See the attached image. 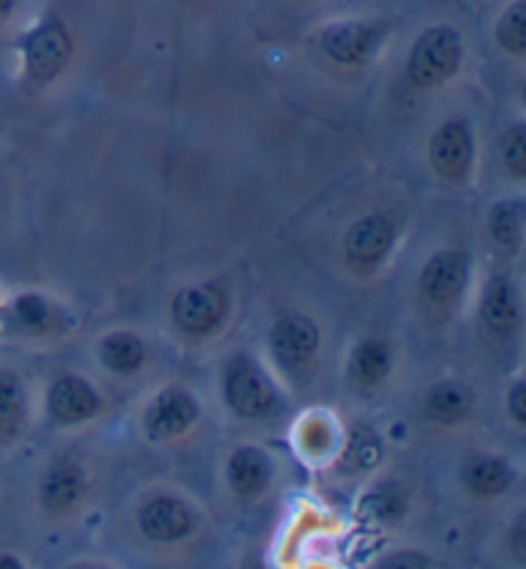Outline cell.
<instances>
[{
  "mask_svg": "<svg viewBox=\"0 0 526 569\" xmlns=\"http://www.w3.org/2000/svg\"><path fill=\"white\" fill-rule=\"evenodd\" d=\"M49 411L62 423L86 421L98 411V398L82 380L62 378L49 392Z\"/></svg>",
  "mask_w": 526,
  "mask_h": 569,
  "instance_id": "cell-11",
  "label": "cell"
},
{
  "mask_svg": "<svg viewBox=\"0 0 526 569\" xmlns=\"http://www.w3.org/2000/svg\"><path fill=\"white\" fill-rule=\"evenodd\" d=\"M23 421V390L13 375L0 372V437H13Z\"/></svg>",
  "mask_w": 526,
  "mask_h": 569,
  "instance_id": "cell-20",
  "label": "cell"
},
{
  "mask_svg": "<svg viewBox=\"0 0 526 569\" xmlns=\"http://www.w3.org/2000/svg\"><path fill=\"white\" fill-rule=\"evenodd\" d=\"M490 229H494V237L498 244L504 247H516L522 241L524 233V211L519 203H504L494 211V219H490Z\"/></svg>",
  "mask_w": 526,
  "mask_h": 569,
  "instance_id": "cell-21",
  "label": "cell"
},
{
  "mask_svg": "<svg viewBox=\"0 0 526 569\" xmlns=\"http://www.w3.org/2000/svg\"><path fill=\"white\" fill-rule=\"evenodd\" d=\"M198 418V406L193 398L180 390H167L155 400L147 413V431L152 439H172L190 429Z\"/></svg>",
  "mask_w": 526,
  "mask_h": 569,
  "instance_id": "cell-3",
  "label": "cell"
},
{
  "mask_svg": "<svg viewBox=\"0 0 526 569\" xmlns=\"http://www.w3.org/2000/svg\"><path fill=\"white\" fill-rule=\"evenodd\" d=\"M13 6H16V0H0V27H3L8 16L13 13Z\"/></svg>",
  "mask_w": 526,
  "mask_h": 569,
  "instance_id": "cell-29",
  "label": "cell"
},
{
  "mask_svg": "<svg viewBox=\"0 0 526 569\" xmlns=\"http://www.w3.org/2000/svg\"><path fill=\"white\" fill-rule=\"evenodd\" d=\"M467 280V262L455 252H439L429 259L421 274L424 296L434 303H449L460 296Z\"/></svg>",
  "mask_w": 526,
  "mask_h": 569,
  "instance_id": "cell-8",
  "label": "cell"
},
{
  "mask_svg": "<svg viewBox=\"0 0 526 569\" xmlns=\"http://www.w3.org/2000/svg\"><path fill=\"white\" fill-rule=\"evenodd\" d=\"M427 411L434 421H460V418H465L467 411H470V398H467V392L463 388H457V385H439V388H434L429 392Z\"/></svg>",
  "mask_w": 526,
  "mask_h": 569,
  "instance_id": "cell-18",
  "label": "cell"
},
{
  "mask_svg": "<svg viewBox=\"0 0 526 569\" xmlns=\"http://www.w3.org/2000/svg\"><path fill=\"white\" fill-rule=\"evenodd\" d=\"M378 457H380V447H378V441H375L373 433L370 431H357L353 441H349L347 462L367 470V467H373L375 462H378Z\"/></svg>",
  "mask_w": 526,
  "mask_h": 569,
  "instance_id": "cell-24",
  "label": "cell"
},
{
  "mask_svg": "<svg viewBox=\"0 0 526 569\" xmlns=\"http://www.w3.org/2000/svg\"><path fill=\"white\" fill-rule=\"evenodd\" d=\"M67 57H70V39L57 23H47V27L33 31L27 41L29 72L39 80L54 78L64 67Z\"/></svg>",
  "mask_w": 526,
  "mask_h": 569,
  "instance_id": "cell-5",
  "label": "cell"
},
{
  "mask_svg": "<svg viewBox=\"0 0 526 569\" xmlns=\"http://www.w3.org/2000/svg\"><path fill=\"white\" fill-rule=\"evenodd\" d=\"M141 529L155 541H178L193 526L190 510L172 498H157L141 510Z\"/></svg>",
  "mask_w": 526,
  "mask_h": 569,
  "instance_id": "cell-9",
  "label": "cell"
},
{
  "mask_svg": "<svg viewBox=\"0 0 526 569\" xmlns=\"http://www.w3.org/2000/svg\"><path fill=\"white\" fill-rule=\"evenodd\" d=\"M103 362L116 372H133L145 359V347L131 333H111L103 345H100Z\"/></svg>",
  "mask_w": 526,
  "mask_h": 569,
  "instance_id": "cell-17",
  "label": "cell"
},
{
  "mask_svg": "<svg viewBox=\"0 0 526 569\" xmlns=\"http://www.w3.org/2000/svg\"><path fill=\"white\" fill-rule=\"evenodd\" d=\"M483 318L498 333H508L516 326L519 306H516L514 288L506 280H494L488 284L486 298H483Z\"/></svg>",
  "mask_w": 526,
  "mask_h": 569,
  "instance_id": "cell-14",
  "label": "cell"
},
{
  "mask_svg": "<svg viewBox=\"0 0 526 569\" xmlns=\"http://www.w3.org/2000/svg\"><path fill=\"white\" fill-rule=\"evenodd\" d=\"M524 392H526L524 385H516L514 392H512V403H508V408H512V413L519 423H524V418H526V413H524Z\"/></svg>",
  "mask_w": 526,
  "mask_h": 569,
  "instance_id": "cell-27",
  "label": "cell"
},
{
  "mask_svg": "<svg viewBox=\"0 0 526 569\" xmlns=\"http://www.w3.org/2000/svg\"><path fill=\"white\" fill-rule=\"evenodd\" d=\"M465 482L478 496H498V492H504L512 485V470L500 459L480 457L467 465Z\"/></svg>",
  "mask_w": 526,
  "mask_h": 569,
  "instance_id": "cell-16",
  "label": "cell"
},
{
  "mask_svg": "<svg viewBox=\"0 0 526 569\" xmlns=\"http://www.w3.org/2000/svg\"><path fill=\"white\" fill-rule=\"evenodd\" d=\"M498 41L512 52L522 54L526 47V8L524 0L514 3L512 11H508L498 23Z\"/></svg>",
  "mask_w": 526,
  "mask_h": 569,
  "instance_id": "cell-23",
  "label": "cell"
},
{
  "mask_svg": "<svg viewBox=\"0 0 526 569\" xmlns=\"http://www.w3.org/2000/svg\"><path fill=\"white\" fill-rule=\"evenodd\" d=\"M398 565L421 567V565H427V559H421V557H390L388 562H383V567H398Z\"/></svg>",
  "mask_w": 526,
  "mask_h": 569,
  "instance_id": "cell-28",
  "label": "cell"
},
{
  "mask_svg": "<svg viewBox=\"0 0 526 569\" xmlns=\"http://www.w3.org/2000/svg\"><path fill=\"white\" fill-rule=\"evenodd\" d=\"M463 44L453 29H431L416 41L411 60H408V74L419 88H431L449 80L460 64Z\"/></svg>",
  "mask_w": 526,
  "mask_h": 569,
  "instance_id": "cell-1",
  "label": "cell"
},
{
  "mask_svg": "<svg viewBox=\"0 0 526 569\" xmlns=\"http://www.w3.org/2000/svg\"><path fill=\"white\" fill-rule=\"evenodd\" d=\"M80 475L72 467H60L52 475L47 477L44 485H41V500H44L47 508L62 510L70 503H75L80 496Z\"/></svg>",
  "mask_w": 526,
  "mask_h": 569,
  "instance_id": "cell-19",
  "label": "cell"
},
{
  "mask_svg": "<svg viewBox=\"0 0 526 569\" xmlns=\"http://www.w3.org/2000/svg\"><path fill=\"white\" fill-rule=\"evenodd\" d=\"M13 311L19 316V321L27 323L29 329H44L49 321V308L39 296H21L16 300Z\"/></svg>",
  "mask_w": 526,
  "mask_h": 569,
  "instance_id": "cell-26",
  "label": "cell"
},
{
  "mask_svg": "<svg viewBox=\"0 0 526 569\" xmlns=\"http://www.w3.org/2000/svg\"><path fill=\"white\" fill-rule=\"evenodd\" d=\"M363 510L375 521H396L406 510V500L396 488H380L365 498Z\"/></svg>",
  "mask_w": 526,
  "mask_h": 569,
  "instance_id": "cell-22",
  "label": "cell"
},
{
  "mask_svg": "<svg viewBox=\"0 0 526 569\" xmlns=\"http://www.w3.org/2000/svg\"><path fill=\"white\" fill-rule=\"evenodd\" d=\"M473 139L463 123H445L431 139V164L441 178H463L470 167Z\"/></svg>",
  "mask_w": 526,
  "mask_h": 569,
  "instance_id": "cell-4",
  "label": "cell"
},
{
  "mask_svg": "<svg viewBox=\"0 0 526 569\" xmlns=\"http://www.w3.org/2000/svg\"><path fill=\"white\" fill-rule=\"evenodd\" d=\"M227 396L234 411L241 416H262L272 406V388L249 359H237L229 367Z\"/></svg>",
  "mask_w": 526,
  "mask_h": 569,
  "instance_id": "cell-2",
  "label": "cell"
},
{
  "mask_svg": "<svg viewBox=\"0 0 526 569\" xmlns=\"http://www.w3.org/2000/svg\"><path fill=\"white\" fill-rule=\"evenodd\" d=\"M390 241H394V229L383 216H370L360 223L353 226L347 233V257L357 264H373L388 252Z\"/></svg>",
  "mask_w": 526,
  "mask_h": 569,
  "instance_id": "cell-10",
  "label": "cell"
},
{
  "mask_svg": "<svg viewBox=\"0 0 526 569\" xmlns=\"http://www.w3.org/2000/svg\"><path fill=\"white\" fill-rule=\"evenodd\" d=\"M388 349L380 341L367 339L360 347L355 349L353 362H349V375L357 385L363 388H370V385H378L388 375Z\"/></svg>",
  "mask_w": 526,
  "mask_h": 569,
  "instance_id": "cell-15",
  "label": "cell"
},
{
  "mask_svg": "<svg viewBox=\"0 0 526 569\" xmlns=\"http://www.w3.org/2000/svg\"><path fill=\"white\" fill-rule=\"evenodd\" d=\"M375 41H378V31L370 27H363V23H345V27H331L324 33V49L331 60L345 62V64H357L363 62L367 54L375 49Z\"/></svg>",
  "mask_w": 526,
  "mask_h": 569,
  "instance_id": "cell-12",
  "label": "cell"
},
{
  "mask_svg": "<svg viewBox=\"0 0 526 569\" xmlns=\"http://www.w3.org/2000/svg\"><path fill=\"white\" fill-rule=\"evenodd\" d=\"M270 467L257 449H239L229 462V482L234 492L245 498H255L267 488Z\"/></svg>",
  "mask_w": 526,
  "mask_h": 569,
  "instance_id": "cell-13",
  "label": "cell"
},
{
  "mask_svg": "<svg viewBox=\"0 0 526 569\" xmlns=\"http://www.w3.org/2000/svg\"><path fill=\"white\" fill-rule=\"evenodd\" d=\"M175 321L186 331H211L224 316V298L216 288H190L175 298Z\"/></svg>",
  "mask_w": 526,
  "mask_h": 569,
  "instance_id": "cell-7",
  "label": "cell"
},
{
  "mask_svg": "<svg viewBox=\"0 0 526 569\" xmlns=\"http://www.w3.org/2000/svg\"><path fill=\"white\" fill-rule=\"evenodd\" d=\"M504 162L508 164V170H512L516 178H522L526 170V133L522 127H516L506 133Z\"/></svg>",
  "mask_w": 526,
  "mask_h": 569,
  "instance_id": "cell-25",
  "label": "cell"
},
{
  "mask_svg": "<svg viewBox=\"0 0 526 569\" xmlns=\"http://www.w3.org/2000/svg\"><path fill=\"white\" fill-rule=\"evenodd\" d=\"M319 333L316 326L304 316H286L280 318L272 329V349L282 365L300 367L314 357Z\"/></svg>",
  "mask_w": 526,
  "mask_h": 569,
  "instance_id": "cell-6",
  "label": "cell"
}]
</instances>
